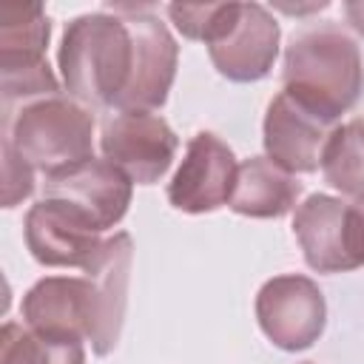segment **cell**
<instances>
[{"label":"cell","instance_id":"6da1fadb","mask_svg":"<svg viewBox=\"0 0 364 364\" xmlns=\"http://www.w3.org/2000/svg\"><path fill=\"white\" fill-rule=\"evenodd\" d=\"M284 94L301 108L336 125L364 91V60L355 40L338 26H313L299 31L282 65Z\"/></svg>","mask_w":364,"mask_h":364},{"label":"cell","instance_id":"7a4b0ae2","mask_svg":"<svg viewBox=\"0 0 364 364\" xmlns=\"http://www.w3.org/2000/svg\"><path fill=\"white\" fill-rule=\"evenodd\" d=\"M57 65L68 97L85 108H114L134 68V37L114 11H91L65 23Z\"/></svg>","mask_w":364,"mask_h":364},{"label":"cell","instance_id":"3957f363","mask_svg":"<svg viewBox=\"0 0 364 364\" xmlns=\"http://www.w3.org/2000/svg\"><path fill=\"white\" fill-rule=\"evenodd\" d=\"M3 139L48 176L94 156V114L68 94L43 97L3 114Z\"/></svg>","mask_w":364,"mask_h":364},{"label":"cell","instance_id":"277c9868","mask_svg":"<svg viewBox=\"0 0 364 364\" xmlns=\"http://www.w3.org/2000/svg\"><path fill=\"white\" fill-rule=\"evenodd\" d=\"M51 20L40 3H0V97L3 114L43 97L60 94V82L46 60Z\"/></svg>","mask_w":364,"mask_h":364},{"label":"cell","instance_id":"5b68a950","mask_svg":"<svg viewBox=\"0 0 364 364\" xmlns=\"http://www.w3.org/2000/svg\"><path fill=\"white\" fill-rule=\"evenodd\" d=\"M108 11L119 14L134 37V68L128 88L117 100L114 111H151L165 105L168 91L176 77L179 46L171 28L159 20L154 6H134V3H114Z\"/></svg>","mask_w":364,"mask_h":364},{"label":"cell","instance_id":"8992f818","mask_svg":"<svg viewBox=\"0 0 364 364\" xmlns=\"http://www.w3.org/2000/svg\"><path fill=\"white\" fill-rule=\"evenodd\" d=\"M256 321L279 350H307L327 324L324 293L310 276H273L256 293Z\"/></svg>","mask_w":364,"mask_h":364},{"label":"cell","instance_id":"52a82bcc","mask_svg":"<svg viewBox=\"0 0 364 364\" xmlns=\"http://www.w3.org/2000/svg\"><path fill=\"white\" fill-rule=\"evenodd\" d=\"M102 228L74 202L43 196L23 222L28 253L46 267H88L102 247Z\"/></svg>","mask_w":364,"mask_h":364},{"label":"cell","instance_id":"ba28073f","mask_svg":"<svg viewBox=\"0 0 364 364\" xmlns=\"http://www.w3.org/2000/svg\"><path fill=\"white\" fill-rule=\"evenodd\" d=\"M100 148L108 162L122 168L131 182H159L179 148L173 128L151 111H114L102 119Z\"/></svg>","mask_w":364,"mask_h":364},{"label":"cell","instance_id":"9c48e42d","mask_svg":"<svg viewBox=\"0 0 364 364\" xmlns=\"http://www.w3.org/2000/svg\"><path fill=\"white\" fill-rule=\"evenodd\" d=\"M282 28L262 3H233L225 28L208 43L213 68L233 82L264 80L279 57Z\"/></svg>","mask_w":364,"mask_h":364},{"label":"cell","instance_id":"30bf717a","mask_svg":"<svg viewBox=\"0 0 364 364\" xmlns=\"http://www.w3.org/2000/svg\"><path fill=\"white\" fill-rule=\"evenodd\" d=\"M236 176L239 162L230 145L210 131H199L168 182V202L182 213H213L230 202Z\"/></svg>","mask_w":364,"mask_h":364},{"label":"cell","instance_id":"8fae6325","mask_svg":"<svg viewBox=\"0 0 364 364\" xmlns=\"http://www.w3.org/2000/svg\"><path fill=\"white\" fill-rule=\"evenodd\" d=\"M23 324L57 338L91 341L97 333V293L88 276H46L20 304Z\"/></svg>","mask_w":364,"mask_h":364},{"label":"cell","instance_id":"7c38bea8","mask_svg":"<svg viewBox=\"0 0 364 364\" xmlns=\"http://www.w3.org/2000/svg\"><path fill=\"white\" fill-rule=\"evenodd\" d=\"M333 131H336L333 122L316 117L313 111L301 108L293 97L279 91L267 102L262 142L267 159L282 171L313 173L321 168V154Z\"/></svg>","mask_w":364,"mask_h":364},{"label":"cell","instance_id":"4fadbf2b","mask_svg":"<svg viewBox=\"0 0 364 364\" xmlns=\"http://www.w3.org/2000/svg\"><path fill=\"white\" fill-rule=\"evenodd\" d=\"M43 188H46V196L68 199L77 208H82L102 230L122 222L134 196L131 176L114 162H108L105 156L102 159L91 156L85 162L48 173Z\"/></svg>","mask_w":364,"mask_h":364},{"label":"cell","instance_id":"5bb4252c","mask_svg":"<svg viewBox=\"0 0 364 364\" xmlns=\"http://www.w3.org/2000/svg\"><path fill=\"white\" fill-rule=\"evenodd\" d=\"M131 264H134V239L128 230H119L102 242V247L85 267V276L91 279L97 293V333L91 338V350L97 355H108L119 344L125 307H128Z\"/></svg>","mask_w":364,"mask_h":364},{"label":"cell","instance_id":"9a60e30c","mask_svg":"<svg viewBox=\"0 0 364 364\" xmlns=\"http://www.w3.org/2000/svg\"><path fill=\"white\" fill-rule=\"evenodd\" d=\"M293 236L316 273L355 270L347 247V202L327 193H310L293 213Z\"/></svg>","mask_w":364,"mask_h":364},{"label":"cell","instance_id":"2e32d148","mask_svg":"<svg viewBox=\"0 0 364 364\" xmlns=\"http://www.w3.org/2000/svg\"><path fill=\"white\" fill-rule=\"evenodd\" d=\"M301 182L273 165L267 156H250L239 165L236 188L228 208L250 219H279L299 208Z\"/></svg>","mask_w":364,"mask_h":364},{"label":"cell","instance_id":"e0dca14e","mask_svg":"<svg viewBox=\"0 0 364 364\" xmlns=\"http://www.w3.org/2000/svg\"><path fill=\"white\" fill-rule=\"evenodd\" d=\"M0 364H85V347L77 338H57L20 321L0 330Z\"/></svg>","mask_w":364,"mask_h":364},{"label":"cell","instance_id":"ac0fdd59","mask_svg":"<svg viewBox=\"0 0 364 364\" xmlns=\"http://www.w3.org/2000/svg\"><path fill=\"white\" fill-rule=\"evenodd\" d=\"M321 173L344 196L364 199V117L336 125L321 154Z\"/></svg>","mask_w":364,"mask_h":364},{"label":"cell","instance_id":"d6986e66","mask_svg":"<svg viewBox=\"0 0 364 364\" xmlns=\"http://www.w3.org/2000/svg\"><path fill=\"white\" fill-rule=\"evenodd\" d=\"M233 3H171L168 17L188 40L210 43L228 23Z\"/></svg>","mask_w":364,"mask_h":364},{"label":"cell","instance_id":"ffe728a7","mask_svg":"<svg viewBox=\"0 0 364 364\" xmlns=\"http://www.w3.org/2000/svg\"><path fill=\"white\" fill-rule=\"evenodd\" d=\"M34 191V168L3 139V208H14Z\"/></svg>","mask_w":364,"mask_h":364},{"label":"cell","instance_id":"44dd1931","mask_svg":"<svg viewBox=\"0 0 364 364\" xmlns=\"http://www.w3.org/2000/svg\"><path fill=\"white\" fill-rule=\"evenodd\" d=\"M347 247L355 267L364 264V199L347 205Z\"/></svg>","mask_w":364,"mask_h":364},{"label":"cell","instance_id":"7402d4cb","mask_svg":"<svg viewBox=\"0 0 364 364\" xmlns=\"http://www.w3.org/2000/svg\"><path fill=\"white\" fill-rule=\"evenodd\" d=\"M344 17H347V23L364 37V0H350V3H344Z\"/></svg>","mask_w":364,"mask_h":364},{"label":"cell","instance_id":"603a6c76","mask_svg":"<svg viewBox=\"0 0 364 364\" xmlns=\"http://www.w3.org/2000/svg\"><path fill=\"white\" fill-rule=\"evenodd\" d=\"M304 364H310V361H304Z\"/></svg>","mask_w":364,"mask_h":364}]
</instances>
